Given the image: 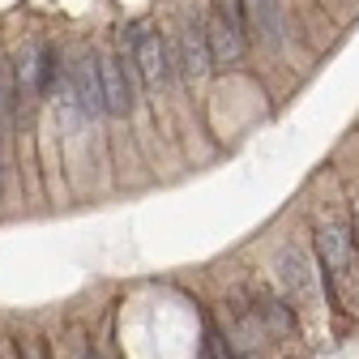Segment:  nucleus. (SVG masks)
Wrapping results in <instances>:
<instances>
[{
    "instance_id": "nucleus-1",
    "label": "nucleus",
    "mask_w": 359,
    "mask_h": 359,
    "mask_svg": "<svg viewBox=\"0 0 359 359\" xmlns=\"http://www.w3.org/2000/svg\"><path fill=\"white\" fill-rule=\"evenodd\" d=\"M317 252H321V265H325L330 295L351 312V317H359V265H355L351 236L338 227V222H321L317 227Z\"/></svg>"
},
{
    "instance_id": "nucleus-2",
    "label": "nucleus",
    "mask_w": 359,
    "mask_h": 359,
    "mask_svg": "<svg viewBox=\"0 0 359 359\" xmlns=\"http://www.w3.org/2000/svg\"><path fill=\"white\" fill-rule=\"evenodd\" d=\"M205 48H210V65H236L244 56V18H240V0H218V9L210 13Z\"/></svg>"
},
{
    "instance_id": "nucleus-3",
    "label": "nucleus",
    "mask_w": 359,
    "mask_h": 359,
    "mask_svg": "<svg viewBox=\"0 0 359 359\" xmlns=\"http://www.w3.org/2000/svg\"><path fill=\"white\" fill-rule=\"evenodd\" d=\"M278 283L287 291V304H317V278L308 269V257L299 248H283L278 252Z\"/></svg>"
},
{
    "instance_id": "nucleus-4",
    "label": "nucleus",
    "mask_w": 359,
    "mask_h": 359,
    "mask_svg": "<svg viewBox=\"0 0 359 359\" xmlns=\"http://www.w3.org/2000/svg\"><path fill=\"white\" fill-rule=\"evenodd\" d=\"M133 60H137V69H142V77H146L150 90L167 86V48H163L158 30L133 26Z\"/></svg>"
},
{
    "instance_id": "nucleus-5",
    "label": "nucleus",
    "mask_w": 359,
    "mask_h": 359,
    "mask_svg": "<svg viewBox=\"0 0 359 359\" xmlns=\"http://www.w3.org/2000/svg\"><path fill=\"white\" fill-rule=\"evenodd\" d=\"M99 65V95H103V111L107 116H128L133 111V90H128V77H124V65L116 56H103L95 60Z\"/></svg>"
},
{
    "instance_id": "nucleus-6",
    "label": "nucleus",
    "mask_w": 359,
    "mask_h": 359,
    "mask_svg": "<svg viewBox=\"0 0 359 359\" xmlns=\"http://www.w3.org/2000/svg\"><path fill=\"white\" fill-rule=\"evenodd\" d=\"M69 90H73V99L86 116H99L103 111V95H99V65L95 56H77V65L69 69Z\"/></svg>"
},
{
    "instance_id": "nucleus-7",
    "label": "nucleus",
    "mask_w": 359,
    "mask_h": 359,
    "mask_svg": "<svg viewBox=\"0 0 359 359\" xmlns=\"http://www.w3.org/2000/svg\"><path fill=\"white\" fill-rule=\"evenodd\" d=\"M240 18H244V26L261 39V43H274L283 39V18H278V5L274 0H240Z\"/></svg>"
},
{
    "instance_id": "nucleus-8",
    "label": "nucleus",
    "mask_w": 359,
    "mask_h": 359,
    "mask_svg": "<svg viewBox=\"0 0 359 359\" xmlns=\"http://www.w3.org/2000/svg\"><path fill=\"white\" fill-rule=\"evenodd\" d=\"M252 317L274 334V338H291L295 334V308L287 299H274V295H257V308H252Z\"/></svg>"
},
{
    "instance_id": "nucleus-9",
    "label": "nucleus",
    "mask_w": 359,
    "mask_h": 359,
    "mask_svg": "<svg viewBox=\"0 0 359 359\" xmlns=\"http://www.w3.org/2000/svg\"><path fill=\"white\" fill-rule=\"evenodd\" d=\"M184 69H189V77H205L210 73V48H205V34L197 26L184 30Z\"/></svg>"
},
{
    "instance_id": "nucleus-10",
    "label": "nucleus",
    "mask_w": 359,
    "mask_h": 359,
    "mask_svg": "<svg viewBox=\"0 0 359 359\" xmlns=\"http://www.w3.org/2000/svg\"><path fill=\"white\" fill-rule=\"evenodd\" d=\"M13 95H18V86H13V69L0 60V111H9V107L18 103Z\"/></svg>"
},
{
    "instance_id": "nucleus-11",
    "label": "nucleus",
    "mask_w": 359,
    "mask_h": 359,
    "mask_svg": "<svg viewBox=\"0 0 359 359\" xmlns=\"http://www.w3.org/2000/svg\"><path fill=\"white\" fill-rule=\"evenodd\" d=\"M18 355L22 359H52L48 346H43V338H34V334H18Z\"/></svg>"
},
{
    "instance_id": "nucleus-12",
    "label": "nucleus",
    "mask_w": 359,
    "mask_h": 359,
    "mask_svg": "<svg viewBox=\"0 0 359 359\" xmlns=\"http://www.w3.org/2000/svg\"><path fill=\"white\" fill-rule=\"evenodd\" d=\"M86 359H99V355H95V351H86Z\"/></svg>"
}]
</instances>
